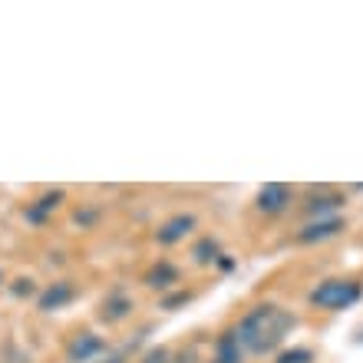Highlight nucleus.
Listing matches in <instances>:
<instances>
[{
	"mask_svg": "<svg viewBox=\"0 0 363 363\" xmlns=\"http://www.w3.org/2000/svg\"><path fill=\"white\" fill-rule=\"evenodd\" d=\"M294 327H297V317L287 307L274 304V301H264V304L251 307L248 314H241V320L231 330H235L241 350L248 357H271L284 347L287 334Z\"/></svg>",
	"mask_w": 363,
	"mask_h": 363,
	"instance_id": "1",
	"label": "nucleus"
},
{
	"mask_svg": "<svg viewBox=\"0 0 363 363\" xmlns=\"http://www.w3.org/2000/svg\"><path fill=\"white\" fill-rule=\"evenodd\" d=\"M360 297H363L360 281H354V277H327V281H320V284L307 294V304L317 307V311L334 314V311H347V307H354Z\"/></svg>",
	"mask_w": 363,
	"mask_h": 363,
	"instance_id": "2",
	"label": "nucleus"
},
{
	"mask_svg": "<svg viewBox=\"0 0 363 363\" xmlns=\"http://www.w3.org/2000/svg\"><path fill=\"white\" fill-rule=\"evenodd\" d=\"M199 228V218L191 215V211H179L172 218H165L159 228H155V245H162V248H172V245H182V241L189 238L191 231Z\"/></svg>",
	"mask_w": 363,
	"mask_h": 363,
	"instance_id": "3",
	"label": "nucleus"
},
{
	"mask_svg": "<svg viewBox=\"0 0 363 363\" xmlns=\"http://www.w3.org/2000/svg\"><path fill=\"white\" fill-rule=\"evenodd\" d=\"M106 354H109V347H106V340L99 334H93V330H79V334L67 344L69 363H96Z\"/></svg>",
	"mask_w": 363,
	"mask_h": 363,
	"instance_id": "4",
	"label": "nucleus"
},
{
	"mask_svg": "<svg viewBox=\"0 0 363 363\" xmlns=\"http://www.w3.org/2000/svg\"><path fill=\"white\" fill-rule=\"evenodd\" d=\"M291 199H294V189H291V185H284V182H268V185L258 189L255 205H258L261 215H284V211L291 208Z\"/></svg>",
	"mask_w": 363,
	"mask_h": 363,
	"instance_id": "5",
	"label": "nucleus"
},
{
	"mask_svg": "<svg viewBox=\"0 0 363 363\" xmlns=\"http://www.w3.org/2000/svg\"><path fill=\"white\" fill-rule=\"evenodd\" d=\"M77 301V284L69 281V277H60L53 284H47L43 291L37 294V307L43 314H53V311H63Z\"/></svg>",
	"mask_w": 363,
	"mask_h": 363,
	"instance_id": "6",
	"label": "nucleus"
},
{
	"mask_svg": "<svg viewBox=\"0 0 363 363\" xmlns=\"http://www.w3.org/2000/svg\"><path fill=\"white\" fill-rule=\"evenodd\" d=\"M63 201H67V191H63V189H50V191H43L40 199L27 201L23 218H27V225H33V228H43V225L53 218V211H57Z\"/></svg>",
	"mask_w": 363,
	"mask_h": 363,
	"instance_id": "7",
	"label": "nucleus"
},
{
	"mask_svg": "<svg viewBox=\"0 0 363 363\" xmlns=\"http://www.w3.org/2000/svg\"><path fill=\"white\" fill-rule=\"evenodd\" d=\"M344 231V218H314L307 221L304 228L297 231V245H320V241H330Z\"/></svg>",
	"mask_w": 363,
	"mask_h": 363,
	"instance_id": "8",
	"label": "nucleus"
},
{
	"mask_svg": "<svg viewBox=\"0 0 363 363\" xmlns=\"http://www.w3.org/2000/svg\"><path fill=\"white\" fill-rule=\"evenodd\" d=\"M143 281H145V287H152V291H159V294H169V291L179 287L182 271H179V264H172L169 258H162V261H155L152 268L145 271Z\"/></svg>",
	"mask_w": 363,
	"mask_h": 363,
	"instance_id": "9",
	"label": "nucleus"
},
{
	"mask_svg": "<svg viewBox=\"0 0 363 363\" xmlns=\"http://www.w3.org/2000/svg\"><path fill=\"white\" fill-rule=\"evenodd\" d=\"M133 297L125 294V291H113V294L103 297V304H99V320L103 324H123L125 317L133 314Z\"/></svg>",
	"mask_w": 363,
	"mask_h": 363,
	"instance_id": "10",
	"label": "nucleus"
},
{
	"mask_svg": "<svg viewBox=\"0 0 363 363\" xmlns=\"http://www.w3.org/2000/svg\"><path fill=\"white\" fill-rule=\"evenodd\" d=\"M347 205L344 195H337V191H314L311 199H307V215H311V221L314 218H337V211Z\"/></svg>",
	"mask_w": 363,
	"mask_h": 363,
	"instance_id": "11",
	"label": "nucleus"
},
{
	"mask_svg": "<svg viewBox=\"0 0 363 363\" xmlns=\"http://www.w3.org/2000/svg\"><path fill=\"white\" fill-rule=\"evenodd\" d=\"M245 350H241L238 337H235V330H221L218 340H215V350H211V360L208 363H245Z\"/></svg>",
	"mask_w": 363,
	"mask_h": 363,
	"instance_id": "12",
	"label": "nucleus"
},
{
	"mask_svg": "<svg viewBox=\"0 0 363 363\" xmlns=\"http://www.w3.org/2000/svg\"><path fill=\"white\" fill-rule=\"evenodd\" d=\"M218 258H221V248L211 235H201V238L191 245V261H195V264H211V261H218Z\"/></svg>",
	"mask_w": 363,
	"mask_h": 363,
	"instance_id": "13",
	"label": "nucleus"
},
{
	"mask_svg": "<svg viewBox=\"0 0 363 363\" xmlns=\"http://www.w3.org/2000/svg\"><path fill=\"white\" fill-rule=\"evenodd\" d=\"M274 363H314V350L307 347H291V350H277Z\"/></svg>",
	"mask_w": 363,
	"mask_h": 363,
	"instance_id": "14",
	"label": "nucleus"
},
{
	"mask_svg": "<svg viewBox=\"0 0 363 363\" xmlns=\"http://www.w3.org/2000/svg\"><path fill=\"white\" fill-rule=\"evenodd\" d=\"M191 291H182V287H175V291H169V294H162V301H159V307H162V311H179L182 304H189L191 301Z\"/></svg>",
	"mask_w": 363,
	"mask_h": 363,
	"instance_id": "15",
	"label": "nucleus"
},
{
	"mask_svg": "<svg viewBox=\"0 0 363 363\" xmlns=\"http://www.w3.org/2000/svg\"><path fill=\"white\" fill-rule=\"evenodd\" d=\"M139 363H172V354H169L165 347H152Z\"/></svg>",
	"mask_w": 363,
	"mask_h": 363,
	"instance_id": "16",
	"label": "nucleus"
},
{
	"mask_svg": "<svg viewBox=\"0 0 363 363\" xmlns=\"http://www.w3.org/2000/svg\"><path fill=\"white\" fill-rule=\"evenodd\" d=\"M96 218H99V208H79L77 211V225H79V228H93Z\"/></svg>",
	"mask_w": 363,
	"mask_h": 363,
	"instance_id": "17",
	"label": "nucleus"
},
{
	"mask_svg": "<svg viewBox=\"0 0 363 363\" xmlns=\"http://www.w3.org/2000/svg\"><path fill=\"white\" fill-rule=\"evenodd\" d=\"M129 354H133V347H123V350H116V354L99 357L96 363H129Z\"/></svg>",
	"mask_w": 363,
	"mask_h": 363,
	"instance_id": "18",
	"label": "nucleus"
},
{
	"mask_svg": "<svg viewBox=\"0 0 363 363\" xmlns=\"http://www.w3.org/2000/svg\"><path fill=\"white\" fill-rule=\"evenodd\" d=\"M13 294H17V297L33 294V284H30V277H20V284H13Z\"/></svg>",
	"mask_w": 363,
	"mask_h": 363,
	"instance_id": "19",
	"label": "nucleus"
},
{
	"mask_svg": "<svg viewBox=\"0 0 363 363\" xmlns=\"http://www.w3.org/2000/svg\"><path fill=\"white\" fill-rule=\"evenodd\" d=\"M0 284H4V271H0Z\"/></svg>",
	"mask_w": 363,
	"mask_h": 363,
	"instance_id": "20",
	"label": "nucleus"
}]
</instances>
